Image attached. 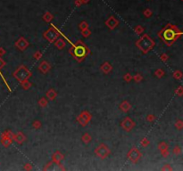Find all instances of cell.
I'll return each instance as SVG.
<instances>
[{"label":"cell","instance_id":"6da1fadb","mask_svg":"<svg viewBox=\"0 0 183 171\" xmlns=\"http://www.w3.org/2000/svg\"><path fill=\"white\" fill-rule=\"evenodd\" d=\"M181 31L178 30V28L172 26L171 24L168 25L159 32L160 38H163L164 41L166 43L167 46H171L172 43L181 36Z\"/></svg>","mask_w":183,"mask_h":171},{"label":"cell","instance_id":"7a4b0ae2","mask_svg":"<svg viewBox=\"0 0 183 171\" xmlns=\"http://www.w3.org/2000/svg\"><path fill=\"white\" fill-rule=\"evenodd\" d=\"M72 55L74 57L75 60H77L78 62H81L84 60V58L87 56L89 53V50L86 46L84 45V43H82L81 41H78L77 43L73 45V47L69 50Z\"/></svg>","mask_w":183,"mask_h":171},{"label":"cell","instance_id":"3957f363","mask_svg":"<svg viewBox=\"0 0 183 171\" xmlns=\"http://www.w3.org/2000/svg\"><path fill=\"white\" fill-rule=\"evenodd\" d=\"M136 46L139 47V49H140V51H142V53L146 54L155 47V41L150 38L149 35L145 34L137 41Z\"/></svg>","mask_w":183,"mask_h":171},{"label":"cell","instance_id":"277c9868","mask_svg":"<svg viewBox=\"0 0 183 171\" xmlns=\"http://www.w3.org/2000/svg\"><path fill=\"white\" fill-rule=\"evenodd\" d=\"M31 76V71L29 70V69L24 65H21L19 68L17 69L14 72V77L16 78L19 82H21L23 80L28 79Z\"/></svg>","mask_w":183,"mask_h":171},{"label":"cell","instance_id":"5b68a950","mask_svg":"<svg viewBox=\"0 0 183 171\" xmlns=\"http://www.w3.org/2000/svg\"><path fill=\"white\" fill-rule=\"evenodd\" d=\"M43 36L48 42L54 43L55 40H56L59 37V31L55 27V25L52 24V28H49L47 31H45Z\"/></svg>","mask_w":183,"mask_h":171},{"label":"cell","instance_id":"8992f818","mask_svg":"<svg viewBox=\"0 0 183 171\" xmlns=\"http://www.w3.org/2000/svg\"><path fill=\"white\" fill-rule=\"evenodd\" d=\"M95 153L96 156H98L101 159H105L111 153V151L109 150V148L105 144V143H101L97 148H96L95 150Z\"/></svg>","mask_w":183,"mask_h":171},{"label":"cell","instance_id":"52a82bcc","mask_svg":"<svg viewBox=\"0 0 183 171\" xmlns=\"http://www.w3.org/2000/svg\"><path fill=\"white\" fill-rule=\"evenodd\" d=\"M141 156H142V155H141V152H139V150L138 148H131V149L129 151L128 154H127L128 159H129L131 162H133V163H137V162L139 161V159H140Z\"/></svg>","mask_w":183,"mask_h":171},{"label":"cell","instance_id":"ba28073f","mask_svg":"<svg viewBox=\"0 0 183 171\" xmlns=\"http://www.w3.org/2000/svg\"><path fill=\"white\" fill-rule=\"evenodd\" d=\"M77 120L81 126H86L89 122V120H91V114L87 110H84L80 113V116L77 118Z\"/></svg>","mask_w":183,"mask_h":171},{"label":"cell","instance_id":"9c48e42d","mask_svg":"<svg viewBox=\"0 0 183 171\" xmlns=\"http://www.w3.org/2000/svg\"><path fill=\"white\" fill-rule=\"evenodd\" d=\"M121 126H122V127L124 129L125 131L129 132L134 127L135 123H134V121L130 118H126V119H124V120H122V122L121 123Z\"/></svg>","mask_w":183,"mask_h":171},{"label":"cell","instance_id":"30bf717a","mask_svg":"<svg viewBox=\"0 0 183 171\" xmlns=\"http://www.w3.org/2000/svg\"><path fill=\"white\" fill-rule=\"evenodd\" d=\"M29 45H30L29 42L23 38V37H21V38L15 42V47H16L18 49L21 50V51H24V50L29 47Z\"/></svg>","mask_w":183,"mask_h":171},{"label":"cell","instance_id":"8fae6325","mask_svg":"<svg viewBox=\"0 0 183 171\" xmlns=\"http://www.w3.org/2000/svg\"><path fill=\"white\" fill-rule=\"evenodd\" d=\"M106 24L110 30H113V29L119 24V21L115 19L113 16H111V17H109V19L106 21Z\"/></svg>","mask_w":183,"mask_h":171},{"label":"cell","instance_id":"7c38bea8","mask_svg":"<svg viewBox=\"0 0 183 171\" xmlns=\"http://www.w3.org/2000/svg\"><path fill=\"white\" fill-rule=\"evenodd\" d=\"M158 149L161 151V153H162L163 156L166 157L167 155H169V151H168V145L165 142H161L158 144Z\"/></svg>","mask_w":183,"mask_h":171},{"label":"cell","instance_id":"4fadbf2b","mask_svg":"<svg viewBox=\"0 0 183 171\" xmlns=\"http://www.w3.org/2000/svg\"><path fill=\"white\" fill-rule=\"evenodd\" d=\"M63 158H64L63 154H62L61 152L57 151V152H55L54 155H53V163L60 165V163H61V161L63 159Z\"/></svg>","mask_w":183,"mask_h":171},{"label":"cell","instance_id":"5bb4252c","mask_svg":"<svg viewBox=\"0 0 183 171\" xmlns=\"http://www.w3.org/2000/svg\"><path fill=\"white\" fill-rule=\"evenodd\" d=\"M50 69H51V66H50V64L46 61L42 62L39 64V66H38V70H39L42 73H47V71H49Z\"/></svg>","mask_w":183,"mask_h":171},{"label":"cell","instance_id":"9a60e30c","mask_svg":"<svg viewBox=\"0 0 183 171\" xmlns=\"http://www.w3.org/2000/svg\"><path fill=\"white\" fill-rule=\"evenodd\" d=\"M14 140H15V142H16V143L21 144V143H23L24 141L26 140V137H25V136H24L23 134L21 133V132H19V133H17V134H15V135H14Z\"/></svg>","mask_w":183,"mask_h":171},{"label":"cell","instance_id":"2e32d148","mask_svg":"<svg viewBox=\"0 0 183 171\" xmlns=\"http://www.w3.org/2000/svg\"><path fill=\"white\" fill-rule=\"evenodd\" d=\"M101 70L103 71L104 73H109L111 71V70H113V67H112V65H111L108 62H105V63H103L101 65Z\"/></svg>","mask_w":183,"mask_h":171},{"label":"cell","instance_id":"e0dca14e","mask_svg":"<svg viewBox=\"0 0 183 171\" xmlns=\"http://www.w3.org/2000/svg\"><path fill=\"white\" fill-rule=\"evenodd\" d=\"M120 109L122 110V111L127 112V111H128V110L130 109V104H129V103H128L127 101H123L120 104Z\"/></svg>","mask_w":183,"mask_h":171},{"label":"cell","instance_id":"ac0fdd59","mask_svg":"<svg viewBox=\"0 0 183 171\" xmlns=\"http://www.w3.org/2000/svg\"><path fill=\"white\" fill-rule=\"evenodd\" d=\"M56 95H57L56 92L55 91L54 89H50L49 91L47 93V98L49 99V100H55V98L56 97Z\"/></svg>","mask_w":183,"mask_h":171},{"label":"cell","instance_id":"d6986e66","mask_svg":"<svg viewBox=\"0 0 183 171\" xmlns=\"http://www.w3.org/2000/svg\"><path fill=\"white\" fill-rule=\"evenodd\" d=\"M55 47H56L58 49L61 50V49H63V47H65V42H64L63 39H61V38H60V39H57L56 42L55 43Z\"/></svg>","mask_w":183,"mask_h":171},{"label":"cell","instance_id":"ffe728a7","mask_svg":"<svg viewBox=\"0 0 183 171\" xmlns=\"http://www.w3.org/2000/svg\"><path fill=\"white\" fill-rule=\"evenodd\" d=\"M82 142L85 143H89L90 141H91V136L89 135V133H85L83 136H82V138H81Z\"/></svg>","mask_w":183,"mask_h":171},{"label":"cell","instance_id":"44dd1931","mask_svg":"<svg viewBox=\"0 0 183 171\" xmlns=\"http://www.w3.org/2000/svg\"><path fill=\"white\" fill-rule=\"evenodd\" d=\"M21 83V87H22V88L23 89H29L30 87H31V82L29 81L28 79H26V80H23V81H21V82H20Z\"/></svg>","mask_w":183,"mask_h":171},{"label":"cell","instance_id":"7402d4cb","mask_svg":"<svg viewBox=\"0 0 183 171\" xmlns=\"http://www.w3.org/2000/svg\"><path fill=\"white\" fill-rule=\"evenodd\" d=\"M53 18H54V16H53V15H52V14H50V13H48V12L46 13V14H45V15L43 16V19H44V21H47V22H49V21H51V20L53 19Z\"/></svg>","mask_w":183,"mask_h":171},{"label":"cell","instance_id":"603a6c76","mask_svg":"<svg viewBox=\"0 0 183 171\" xmlns=\"http://www.w3.org/2000/svg\"><path fill=\"white\" fill-rule=\"evenodd\" d=\"M81 34L84 38H88V37H89V36L91 35V31H90V30H89L88 28L84 29V30H82L81 31Z\"/></svg>","mask_w":183,"mask_h":171},{"label":"cell","instance_id":"cb8c5ba5","mask_svg":"<svg viewBox=\"0 0 183 171\" xmlns=\"http://www.w3.org/2000/svg\"><path fill=\"white\" fill-rule=\"evenodd\" d=\"M134 31H135V32H136L138 35H140L141 33H143L144 29H143V27H142V26L139 25V26H136V27H135Z\"/></svg>","mask_w":183,"mask_h":171},{"label":"cell","instance_id":"d4e9b609","mask_svg":"<svg viewBox=\"0 0 183 171\" xmlns=\"http://www.w3.org/2000/svg\"><path fill=\"white\" fill-rule=\"evenodd\" d=\"M173 78H176V79H181V78H182V73H181V71H180V70H176V71H174V72H173Z\"/></svg>","mask_w":183,"mask_h":171},{"label":"cell","instance_id":"484cf974","mask_svg":"<svg viewBox=\"0 0 183 171\" xmlns=\"http://www.w3.org/2000/svg\"><path fill=\"white\" fill-rule=\"evenodd\" d=\"M164 74H165V73H164V70H162V69H158V70L155 71V75L157 76L159 78H161L162 77H164Z\"/></svg>","mask_w":183,"mask_h":171},{"label":"cell","instance_id":"4316f807","mask_svg":"<svg viewBox=\"0 0 183 171\" xmlns=\"http://www.w3.org/2000/svg\"><path fill=\"white\" fill-rule=\"evenodd\" d=\"M38 104L43 108L46 107V106L47 105V100L46 98H41L39 101H38Z\"/></svg>","mask_w":183,"mask_h":171},{"label":"cell","instance_id":"83f0119b","mask_svg":"<svg viewBox=\"0 0 183 171\" xmlns=\"http://www.w3.org/2000/svg\"><path fill=\"white\" fill-rule=\"evenodd\" d=\"M141 143V145L143 146V147H146V146L149 144V140H148L147 138H146V137H145V138H143L142 140H141V143Z\"/></svg>","mask_w":183,"mask_h":171},{"label":"cell","instance_id":"f1b7e54d","mask_svg":"<svg viewBox=\"0 0 183 171\" xmlns=\"http://www.w3.org/2000/svg\"><path fill=\"white\" fill-rule=\"evenodd\" d=\"M32 127L35 129H38L41 127V123H40V121H38V120H36V121L33 122Z\"/></svg>","mask_w":183,"mask_h":171},{"label":"cell","instance_id":"f546056e","mask_svg":"<svg viewBox=\"0 0 183 171\" xmlns=\"http://www.w3.org/2000/svg\"><path fill=\"white\" fill-rule=\"evenodd\" d=\"M132 78H134V80H135L136 82H140L141 80H142V76H141L140 74H136Z\"/></svg>","mask_w":183,"mask_h":171},{"label":"cell","instance_id":"4dcf8cb0","mask_svg":"<svg viewBox=\"0 0 183 171\" xmlns=\"http://www.w3.org/2000/svg\"><path fill=\"white\" fill-rule=\"evenodd\" d=\"M79 27H80V30H84V29H87L88 28V23L86 22V21H81L80 22V24L79 25Z\"/></svg>","mask_w":183,"mask_h":171},{"label":"cell","instance_id":"1f68e13d","mask_svg":"<svg viewBox=\"0 0 183 171\" xmlns=\"http://www.w3.org/2000/svg\"><path fill=\"white\" fill-rule=\"evenodd\" d=\"M182 126H183V123H182V121H181V120H178V121L176 122V124H175V127H176L179 130H181V128H182Z\"/></svg>","mask_w":183,"mask_h":171},{"label":"cell","instance_id":"d6a6232c","mask_svg":"<svg viewBox=\"0 0 183 171\" xmlns=\"http://www.w3.org/2000/svg\"><path fill=\"white\" fill-rule=\"evenodd\" d=\"M181 152V147L180 146H176V147H174V149H173V153L174 154H180Z\"/></svg>","mask_w":183,"mask_h":171},{"label":"cell","instance_id":"836d02e7","mask_svg":"<svg viewBox=\"0 0 183 171\" xmlns=\"http://www.w3.org/2000/svg\"><path fill=\"white\" fill-rule=\"evenodd\" d=\"M155 120V115H153V114H149L147 117H146V120L149 122L154 121Z\"/></svg>","mask_w":183,"mask_h":171},{"label":"cell","instance_id":"e575fe53","mask_svg":"<svg viewBox=\"0 0 183 171\" xmlns=\"http://www.w3.org/2000/svg\"><path fill=\"white\" fill-rule=\"evenodd\" d=\"M124 79L126 80L127 82H129V81L132 79V76L130 75L129 73H127L126 75H124Z\"/></svg>","mask_w":183,"mask_h":171},{"label":"cell","instance_id":"d590c367","mask_svg":"<svg viewBox=\"0 0 183 171\" xmlns=\"http://www.w3.org/2000/svg\"><path fill=\"white\" fill-rule=\"evenodd\" d=\"M144 14H145L146 17H150L152 15V11L149 9H146L144 11Z\"/></svg>","mask_w":183,"mask_h":171},{"label":"cell","instance_id":"8d00e7d4","mask_svg":"<svg viewBox=\"0 0 183 171\" xmlns=\"http://www.w3.org/2000/svg\"><path fill=\"white\" fill-rule=\"evenodd\" d=\"M41 56H42V54H41L39 51H37L35 54H34V58L37 59V60H38V59L41 58Z\"/></svg>","mask_w":183,"mask_h":171},{"label":"cell","instance_id":"74e56055","mask_svg":"<svg viewBox=\"0 0 183 171\" xmlns=\"http://www.w3.org/2000/svg\"><path fill=\"white\" fill-rule=\"evenodd\" d=\"M175 93H176L178 95H182V94H183V88H182V87H179L178 89H177L176 91H175Z\"/></svg>","mask_w":183,"mask_h":171},{"label":"cell","instance_id":"f35d334b","mask_svg":"<svg viewBox=\"0 0 183 171\" xmlns=\"http://www.w3.org/2000/svg\"><path fill=\"white\" fill-rule=\"evenodd\" d=\"M168 58H169V56H168L166 54H163L162 55H161V60H162L163 62H166L167 60H168Z\"/></svg>","mask_w":183,"mask_h":171},{"label":"cell","instance_id":"ab89813d","mask_svg":"<svg viewBox=\"0 0 183 171\" xmlns=\"http://www.w3.org/2000/svg\"><path fill=\"white\" fill-rule=\"evenodd\" d=\"M24 169H26V170H28V169H31V164H25V166H24Z\"/></svg>","mask_w":183,"mask_h":171},{"label":"cell","instance_id":"60d3db41","mask_svg":"<svg viewBox=\"0 0 183 171\" xmlns=\"http://www.w3.org/2000/svg\"><path fill=\"white\" fill-rule=\"evenodd\" d=\"M5 54V51L3 48H0V55H3V54Z\"/></svg>","mask_w":183,"mask_h":171},{"label":"cell","instance_id":"b9f144b4","mask_svg":"<svg viewBox=\"0 0 183 171\" xmlns=\"http://www.w3.org/2000/svg\"><path fill=\"white\" fill-rule=\"evenodd\" d=\"M166 165H167V167H166V168H164V169H164V170H165V169H167V170H171V169H171V167H170L168 164H166Z\"/></svg>","mask_w":183,"mask_h":171},{"label":"cell","instance_id":"7bdbcfd3","mask_svg":"<svg viewBox=\"0 0 183 171\" xmlns=\"http://www.w3.org/2000/svg\"><path fill=\"white\" fill-rule=\"evenodd\" d=\"M3 65H5V62H3L2 60L0 59V67H2Z\"/></svg>","mask_w":183,"mask_h":171}]
</instances>
